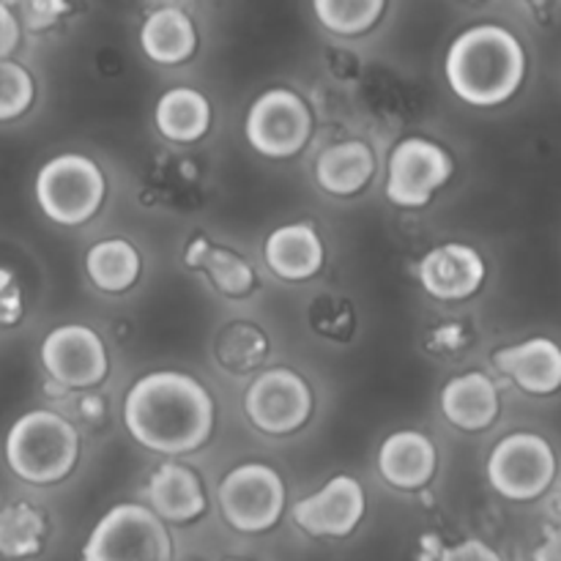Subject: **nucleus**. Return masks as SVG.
Here are the masks:
<instances>
[{
  "mask_svg": "<svg viewBox=\"0 0 561 561\" xmlns=\"http://www.w3.org/2000/svg\"><path fill=\"white\" fill-rule=\"evenodd\" d=\"M447 82L463 102L493 107L518 93L526 77L520 38L502 25H474L460 33L447 53Z\"/></svg>",
  "mask_w": 561,
  "mask_h": 561,
  "instance_id": "2",
  "label": "nucleus"
},
{
  "mask_svg": "<svg viewBox=\"0 0 561 561\" xmlns=\"http://www.w3.org/2000/svg\"><path fill=\"white\" fill-rule=\"evenodd\" d=\"M442 561H502L496 551L482 540H463L458 546L447 548L442 553Z\"/></svg>",
  "mask_w": 561,
  "mask_h": 561,
  "instance_id": "30",
  "label": "nucleus"
},
{
  "mask_svg": "<svg viewBox=\"0 0 561 561\" xmlns=\"http://www.w3.org/2000/svg\"><path fill=\"white\" fill-rule=\"evenodd\" d=\"M294 518L312 537H348L365 518V488L348 474H337L318 493L301 499Z\"/></svg>",
  "mask_w": 561,
  "mask_h": 561,
  "instance_id": "12",
  "label": "nucleus"
},
{
  "mask_svg": "<svg viewBox=\"0 0 561 561\" xmlns=\"http://www.w3.org/2000/svg\"><path fill=\"white\" fill-rule=\"evenodd\" d=\"M557 477V455L537 433H513L493 447L488 480L493 491L513 502H531L551 488Z\"/></svg>",
  "mask_w": 561,
  "mask_h": 561,
  "instance_id": "7",
  "label": "nucleus"
},
{
  "mask_svg": "<svg viewBox=\"0 0 561 561\" xmlns=\"http://www.w3.org/2000/svg\"><path fill=\"white\" fill-rule=\"evenodd\" d=\"M47 540V518L27 502L0 507V559L22 561L42 553Z\"/></svg>",
  "mask_w": 561,
  "mask_h": 561,
  "instance_id": "24",
  "label": "nucleus"
},
{
  "mask_svg": "<svg viewBox=\"0 0 561 561\" xmlns=\"http://www.w3.org/2000/svg\"><path fill=\"white\" fill-rule=\"evenodd\" d=\"M214 348H217V359L222 362V367L233 373H250L266 359L268 340L255 323L236 321L219 332Z\"/></svg>",
  "mask_w": 561,
  "mask_h": 561,
  "instance_id": "25",
  "label": "nucleus"
},
{
  "mask_svg": "<svg viewBox=\"0 0 561 561\" xmlns=\"http://www.w3.org/2000/svg\"><path fill=\"white\" fill-rule=\"evenodd\" d=\"M485 261L480 252L458 241L436 247L420 263L422 288L433 299L442 301H460L474 296L485 283Z\"/></svg>",
  "mask_w": 561,
  "mask_h": 561,
  "instance_id": "13",
  "label": "nucleus"
},
{
  "mask_svg": "<svg viewBox=\"0 0 561 561\" xmlns=\"http://www.w3.org/2000/svg\"><path fill=\"white\" fill-rule=\"evenodd\" d=\"M36 82L16 60H0V121H14L31 110Z\"/></svg>",
  "mask_w": 561,
  "mask_h": 561,
  "instance_id": "27",
  "label": "nucleus"
},
{
  "mask_svg": "<svg viewBox=\"0 0 561 561\" xmlns=\"http://www.w3.org/2000/svg\"><path fill=\"white\" fill-rule=\"evenodd\" d=\"M124 425L129 436L151 453H195L214 433V400L208 389L186 373H148L126 394Z\"/></svg>",
  "mask_w": 561,
  "mask_h": 561,
  "instance_id": "1",
  "label": "nucleus"
},
{
  "mask_svg": "<svg viewBox=\"0 0 561 561\" xmlns=\"http://www.w3.org/2000/svg\"><path fill=\"white\" fill-rule=\"evenodd\" d=\"M228 561H247V559H228Z\"/></svg>",
  "mask_w": 561,
  "mask_h": 561,
  "instance_id": "34",
  "label": "nucleus"
},
{
  "mask_svg": "<svg viewBox=\"0 0 561 561\" xmlns=\"http://www.w3.org/2000/svg\"><path fill=\"white\" fill-rule=\"evenodd\" d=\"M20 44V20L14 16L11 5L0 3V60L9 58Z\"/></svg>",
  "mask_w": 561,
  "mask_h": 561,
  "instance_id": "31",
  "label": "nucleus"
},
{
  "mask_svg": "<svg viewBox=\"0 0 561 561\" xmlns=\"http://www.w3.org/2000/svg\"><path fill=\"white\" fill-rule=\"evenodd\" d=\"M42 365L66 389H91L107 378L104 340L85 323H64L42 343Z\"/></svg>",
  "mask_w": 561,
  "mask_h": 561,
  "instance_id": "11",
  "label": "nucleus"
},
{
  "mask_svg": "<svg viewBox=\"0 0 561 561\" xmlns=\"http://www.w3.org/2000/svg\"><path fill=\"white\" fill-rule=\"evenodd\" d=\"M25 312V299L14 272L0 266V327H14Z\"/></svg>",
  "mask_w": 561,
  "mask_h": 561,
  "instance_id": "28",
  "label": "nucleus"
},
{
  "mask_svg": "<svg viewBox=\"0 0 561 561\" xmlns=\"http://www.w3.org/2000/svg\"><path fill=\"white\" fill-rule=\"evenodd\" d=\"M244 131L250 146L268 159H290L312 135V115L305 99L288 88H272L252 102Z\"/></svg>",
  "mask_w": 561,
  "mask_h": 561,
  "instance_id": "8",
  "label": "nucleus"
},
{
  "mask_svg": "<svg viewBox=\"0 0 561 561\" xmlns=\"http://www.w3.org/2000/svg\"><path fill=\"white\" fill-rule=\"evenodd\" d=\"M453 159L442 146L422 137L398 142L389 157L387 197L400 208H422L453 179Z\"/></svg>",
  "mask_w": 561,
  "mask_h": 561,
  "instance_id": "10",
  "label": "nucleus"
},
{
  "mask_svg": "<svg viewBox=\"0 0 561 561\" xmlns=\"http://www.w3.org/2000/svg\"><path fill=\"white\" fill-rule=\"evenodd\" d=\"M69 3H25L22 5V16H25V25L31 31H44V27L55 25L60 20V14H69Z\"/></svg>",
  "mask_w": 561,
  "mask_h": 561,
  "instance_id": "29",
  "label": "nucleus"
},
{
  "mask_svg": "<svg viewBox=\"0 0 561 561\" xmlns=\"http://www.w3.org/2000/svg\"><path fill=\"white\" fill-rule=\"evenodd\" d=\"M376 173V157L362 140L334 142L318 157L316 179L329 195L351 197L365 190Z\"/></svg>",
  "mask_w": 561,
  "mask_h": 561,
  "instance_id": "19",
  "label": "nucleus"
},
{
  "mask_svg": "<svg viewBox=\"0 0 561 561\" xmlns=\"http://www.w3.org/2000/svg\"><path fill=\"white\" fill-rule=\"evenodd\" d=\"M244 411L252 425L266 436H288L307 425L312 414V389L299 373L272 367L250 383Z\"/></svg>",
  "mask_w": 561,
  "mask_h": 561,
  "instance_id": "9",
  "label": "nucleus"
},
{
  "mask_svg": "<svg viewBox=\"0 0 561 561\" xmlns=\"http://www.w3.org/2000/svg\"><path fill=\"white\" fill-rule=\"evenodd\" d=\"M186 266L201 268L208 279L214 283V288L225 296H247L252 288H255L257 277L252 272L250 263L244 261L236 252L225 250V247L211 244L208 239H195L184 252Z\"/></svg>",
  "mask_w": 561,
  "mask_h": 561,
  "instance_id": "22",
  "label": "nucleus"
},
{
  "mask_svg": "<svg viewBox=\"0 0 561 561\" xmlns=\"http://www.w3.org/2000/svg\"><path fill=\"white\" fill-rule=\"evenodd\" d=\"M80 436L60 414L36 409L22 414L5 436V463L31 485H55L75 471Z\"/></svg>",
  "mask_w": 561,
  "mask_h": 561,
  "instance_id": "3",
  "label": "nucleus"
},
{
  "mask_svg": "<svg viewBox=\"0 0 561 561\" xmlns=\"http://www.w3.org/2000/svg\"><path fill=\"white\" fill-rule=\"evenodd\" d=\"M499 409V389L485 373H463V376L447 381L442 392V411L449 425L460 431H485L496 422Z\"/></svg>",
  "mask_w": 561,
  "mask_h": 561,
  "instance_id": "17",
  "label": "nucleus"
},
{
  "mask_svg": "<svg viewBox=\"0 0 561 561\" xmlns=\"http://www.w3.org/2000/svg\"><path fill=\"white\" fill-rule=\"evenodd\" d=\"M80 411L88 422H102L104 420V400L96 394H88L80 400Z\"/></svg>",
  "mask_w": 561,
  "mask_h": 561,
  "instance_id": "32",
  "label": "nucleus"
},
{
  "mask_svg": "<svg viewBox=\"0 0 561 561\" xmlns=\"http://www.w3.org/2000/svg\"><path fill=\"white\" fill-rule=\"evenodd\" d=\"M493 365L529 394H553L561 383V351L548 337H531L496 351Z\"/></svg>",
  "mask_w": 561,
  "mask_h": 561,
  "instance_id": "16",
  "label": "nucleus"
},
{
  "mask_svg": "<svg viewBox=\"0 0 561 561\" xmlns=\"http://www.w3.org/2000/svg\"><path fill=\"white\" fill-rule=\"evenodd\" d=\"M157 129L173 142H197L211 126V104L195 88H170L157 102Z\"/></svg>",
  "mask_w": 561,
  "mask_h": 561,
  "instance_id": "21",
  "label": "nucleus"
},
{
  "mask_svg": "<svg viewBox=\"0 0 561 561\" xmlns=\"http://www.w3.org/2000/svg\"><path fill=\"white\" fill-rule=\"evenodd\" d=\"M263 255L277 277L288 279V283H301L321 272L323 241L312 225H283L266 239Z\"/></svg>",
  "mask_w": 561,
  "mask_h": 561,
  "instance_id": "18",
  "label": "nucleus"
},
{
  "mask_svg": "<svg viewBox=\"0 0 561 561\" xmlns=\"http://www.w3.org/2000/svg\"><path fill=\"white\" fill-rule=\"evenodd\" d=\"M140 252L126 239L99 241L88 250L85 272L91 283L104 294H124L140 279Z\"/></svg>",
  "mask_w": 561,
  "mask_h": 561,
  "instance_id": "23",
  "label": "nucleus"
},
{
  "mask_svg": "<svg viewBox=\"0 0 561 561\" xmlns=\"http://www.w3.org/2000/svg\"><path fill=\"white\" fill-rule=\"evenodd\" d=\"M535 561H561L559 535H557V531H551V535H548V540L542 542L540 548H537V551H535Z\"/></svg>",
  "mask_w": 561,
  "mask_h": 561,
  "instance_id": "33",
  "label": "nucleus"
},
{
  "mask_svg": "<svg viewBox=\"0 0 561 561\" xmlns=\"http://www.w3.org/2000/svg\"><path fill=\"white\" fill-rule=\"evenodd\" d=\"M82 561H173V540L148 507L118 504L93 526Z\"/></svg>",
  "mask_w": 561,
  "mask_h": 561,
  "instance_id": "4",
  "label": "nucleus"
},
{
  "mask_svg": "<svg viewBox=\"0 0 561 561\" xmlns=\"http://www.w3.org/2000/svg\"><path fill=\"white\" fill-rule=\"evenodd\" d=\"M438 466L436 447L420 431L392 433L378 453V471L400 491H420L433 480Z\"/></svg>",
  "mask_w": 561,
  "mask_h": 561,
  "instance_id": "15",
  "label": "nucleus"
},
{
  "mask_svg": "<svg viewBox=\"0 0 561 561\" xmlns=\"http://www.w3.org/2000/svg\"><path fill=\"white\" fill-rule=\"evenodd\" d=\"M219 507L225 520L244 535H263L274 529L285 510V482L272 466H236L219 482Z\"/></svg>",
  "mask_w": 561,
  "mask_h": 561,
  "instance_id": "6",
  "label": "nucleus"
},
{
  "mask_svg": "<svg viewBox=\"0 0 561 561\" xmlns=\"http://www.w3.org/2000/svg\"><path fill=\"white\" fill-rule=\"evenodd\" d=\"M140 47L153 64L175 66L192 58L197 47V31L190 16L175 5H164L146 16L140 27Z\"/></svg>",
  "mask_w": 561,
  "mask_h": 561,
  "instance_id": "20",
  "label": "nucleus"
},
{
  "mask_svg": "<svg viewBox=\"0 0 561 561\" xmlns=\"http://www.w3.org/2000/svg\"><path fill=\"white\" fill-rule=\"evenodd\" d=\"M107 181L93 159L82 153H60L36 175V201L53 222L75 228L102 208Z\"/></svg>",
  "mask_w": 561,
  "mask_h": 561,
  "instance_id": "5",
  "label": "nucleus"
},
{
  "mask_svg": "<svg viewBox=\"0 0 561 561\" xmlns=\"http://www.w3.org/2000/svg\"><path fill=\"white\" fill-rule=\"evenodd\" d=\"M316 16L323 27L340 36H356L370 31L387 11L383 0H316Z\"/></svg>",
  "mask_w": 561,
  "mask_h": 561,
  "instance_id": "26",
  "label": "nucleus"
},
{
  "mask_svg": "<svg viewBox=\"0 0 561 561\" xmlns=\"http://www.w3.org/2000/svg\"><path fill=\"white\" fill-rule=\"evenodd\" d=\"M148 510L162 524H190L206 513L201 477L181 463H162L146 485Z\"/></svg>",
  "mask_w": 561,
  "mask_h": 561,
  "instance_id": "14",
  "label": "nucleus"
}]
</instances>
